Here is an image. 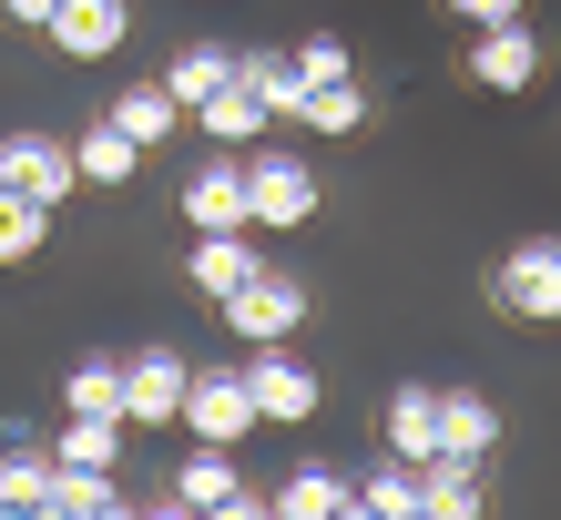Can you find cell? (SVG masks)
<instances>
[{"label":"cell","instance_id":"cell-1","mask_svg":"<svg viewBox=\"0 0 561 520\" xmlns=\"http://www.w3.org/2000/svg\"><path fill=\"white\" fill-rule=\"evenodd\" d=\"M245 215L266 224V235L317 224V174H307V153H286V143H245Z\"/></svg>","mask_w":561,"mask_h":520},{"label":"cell","instance_id":"cell-2","mask_svg":"<svg viewBox=\"0 0 561 520\" xmlns=\"http://www.w3.org/2000/svg\"><path fill=\"white\" fill-rule=\"evenodd\" d=\"M236 368H245V398H255V429H307V418H317V368H307V357H286V337H266V347H245Z\"/></svg>","mask_w":561,"mask_h":520},{"label":"cell","instance_id":"cell-3","mask_svg":"<svg viewBox=\"0 0 561 520\" xmlns=\"http://www.w3.org/2000/svg\"><path fill=\"white\" fill-rule=\"evenodd\" d=\"M307 307H317V286H307V276L255 266L236 297H225V327H236V347H266V337H296V327H307Z\"/></svg>","mask_w":561,"mask_h":520},{"label":"cell","instance_id":"cell-4","mask_svg":"<svg viewBox=\"0 0 561 520\" xmlns=\"http://www.w3.org/2000/svg\"><path fill=\"white\" fill-rule=\"evenodd\" d=\"M184 439H215V449H236L255 429V398H245V368L236 357H215V368H194L184 378V418H174Z\"/></svg>","mask_w":561,"mask_h":520},{"label":"cell","instance_id":"cell-5","mask_svg":"<svg viewBox=\"0 0 561 520\" xmlns=\"http://www.w3.org/2000/svg\"><path fill=\"white\" fill-rule=\"evenodd\" d=\"M184 378H194L184 347L123 357V429H174V418H184Z\"/></svg>","mask_w":561,"mask_h":520},{"label":"cell","instance_id":"cell-6","mask_svg":"<svg viewBox=\"0 0 561 520\" xmlns=\"http://www.w3.org/2000/svg\"><path fill=\"white\" fill-rule=\"evenodd\" d=\"M490 297H501L511 316H531V327H551L561 316V235H531L501 255V276H490Z\"/></svg>","mask_w":561,"mask_h":520},{"label":"cell","instance_id":"cell-7","mask_svg":"<svg viewBox=\"0 0 561 520\" xmlns=\"http://www.w3.org/2000/svg\"><path fill=\"white\" fill-rule=\"evenodd\" d=\"M0 184L31 194V205H61V194H82L72 143H61V134H0Z\"/></svg>","mask_w":561,"mask_h":520},{"label":"cell","instance_id":"cell-8","mask_svg":"<svg viewBox=\"0 0 561 520\" xmlns=\"http://www.w3.org/2000/svg\"><path fill=\"white\" fill-rule=\"evenodd\" d=\"M470 82H480V92H531V82H541V31H531V21L470 31Z\"/></svg>","mask_w":561,"mask_h":520},{"label":"cell","instance_id":"cell-9","mask_svg":"<svg viewBox=\"0 0 561 520\" xmlns=\"http://www.w3.org/2000/svg\"><path fill=\"white\" fill-rule=\"evenodd\" d=\"M184 224H194V235H236V224H255L245 215V153L236 143H215V164L184 184Z\"/></svg>","mask_w":561,"mask_h":520},{"label":"cell","instance_id":"cell-10","mask_svg":"<svg viewBox=\"0 0 561 520\" xmlns=\"http://www.w3.org/2000/svg\"><path fill=\"white\" fill-rule=\"evenodd\" d=\"M123 31H134V11H123V0H61V11L42 21V42L72 51V61H113Z\"/></svg>","mask_w":561,"mask_h":520},{"label":"cell","instance_id":"cell-11","mask_svg":"<svg viewBox=\"0 0 561 520\" xmlns=\"http://www.w3.org/2000/svg\"><path fill=\"white\" fill-rule=\"evenodd\" d=\"M72 174H82L92 194H123V184L144 174V143H134V134H123V123L103 113V123H82V134H72Z\"/></svg>","mask_w":561,"mask_h":520},{"label":"cell","instance_id":"cell-12","mask_svg":"<svg viewBox=\"0 0 561 520\" xmlns=\"http://www.w3.org/2000/svg\"><path fill=\"white\" fill-rule=\"evenodd\" d=\"M419 510H428V520H480V510H490L480 460H449V449H428V460H419Z\"/></svg>","mask_w":561,"mask_h":520},{"label":"cell","instance_id":"cell-13","mask_svg":"<svg viewBox=\"0 0 561 520\" xmlns=\"http://www.w3.org/2000/svg\"><path fill=\"white\" fill-rule=\"evenodd\" d=\"M184 123H194V134H205V143H236V153H245V143H266V103H255L245 82H225V92H205V103H194Z\"/></svg>","mask_w":561,"mask_h":520},{"label":"cell","instance_id":"cell-14","mask_svg":"<svg viewBox=\"0 0 561 520\" xmlns=\"http://www.w3.org/2000/svg\"><path fill=\"white\" fill-rule=\"evenodd\" d=\"M490 439H501V408L480 388H439V449L449 460H490Z\"/></svg>","mask_w":561,"mask_h":520},{"label":"cell","instance_id":"cell-15","mask_svg":"<svg viewBox=\"0 0 561 520\" xmlns=\"http://www.w3.org/2000/svg\"><path fill=\"white\" fill-rule=\"evenodd\" d=\"M245 479H236V449H215V439H194L184 449V470H174V510H225Z\"/></svg>","mask_w":561,"mask_h":520},{"label":"cell","instance_id":"cell-16","mask_svg":"<svg viewBox=\"0 0 561 520\" xmlns=\"http://www.w3.org/2000/svg\"><path fill=\"white\" fill-rule=\"evenodd\" d=\"M286 123H296V134H327V143H337V134H357V123H368V92H357V72H347V82H307Z\"/></svg>","mask_w":561,"mask_h":520},{"label":"cell","instance_id":"cell-17","mask_svg":"<svg viewBox=\"0 0 561 520\" xmlns=\"http://www.w3.org/2000/svg\"><path fill=\"white\" fill-rule=\"evenodd\" d=\"M123 490H113V470H72V460H51V500L42 520H113Z\"/></svg>","mask_w":561,"mask_h":520},{"label":"cell","instance_id":"cell-18","mask_svg":"<svg viewBox=\"0 0 561 520\" xmlns=\"http://www.w3.org/2000/svg\"><path fill=\"white\" fill-rule=\"evenodd\" d=\"M255 266H266V255H255V245H245V224H236V235H194V266H184V276H194V286H205V297L225 307V297H236V286H245Z\"/></svg>","mask_w":561,"mask_h":520},{"label":"cell","instance_id":"cell-19","mask_svg":"<svg viewBox=\"0 0 561 520\" xmlns=\"http://www.w3.org/2000/svg\"><path fill=\"white\" fill-rule=\"evenodd\" d=\"M428 449H439V388H399V398H388V460H428Z\"/></svg>","mask_w":561,"mask_h":520},{"label":"cell","instance_id":"cell-20","mask_svg":"<svg viewBox=\"0 0 561 520\" xmlns=\"http://www.w3.org/2000/svg\"><path fill=\"white\" fill-rule=\"evenodd\" d=\"M225 82H236V51H225V42H184V51H174V72H163V92H174L184 113L205 103V92H225Z\"/></svg>","mask_w":561,"mask_h":520},{"label":"cell","instance_id":"cell-21","mask_svg":"<svg viewBox=\"0 0 561 520\" xmlns=\"http://www.w3.org/2000/svg\"><path fill=\"white\" fill-rule=\"evenodd\" d=\"M113 123H123V134H134L144 153H163V143H174V123H184V103H174L163 82H134V92L113 103Z\"/></svg>","mask_w":561,"mask_h":520},{"label":"cell","instance_id":"cell-22","mask_svg":"<svg viewBox=\"0 0 561 520\" xmlns=\"http://www.w3.org/2000/svg\"><path fill=\"white\" fill-rule=\"evenodd\" d=\"M236 82L266 103V123H286V113H296V92H307V82H296V51H236Z\"/></svg>","mask_w":561,"mask_h":520},{"label":"cell","instance_id":"cell-23","mask_svg":"<svg viewBox=\"0 0 561 520\" xmlns=\"http://www.w3.org/2000/svg\"><path fill=\"white\" fill-rule=\"evenodd\" d=\"M61 408H82V418H123V357H72V378H61Z\"/></svg>","mask_w":561,"mask_h":520},{"label":"cell","instance_id":"cell-24","mask_svg":"<svg viewBox=\"0 0 561 520\" xmlns=\"http://www.w3.org/2000/svg\"><path fill=\"white\" fill-rule=\"evenodd\" d=\"M266 510L276 520H337V510H357V490H347V479H327V470H296Z\"/></svg>","mask_w":561,"mask_h":520},{"label":"cell","instance_id":"cell-25","mask_svg":"<svg viewBox=\"0 0 561 520\" xmlns=\"http://www.w3.org/2000/svg\"><path fill=\"white\" fill-rule=\"evenodd\" d=\"M357 510H368V520H428L419 510V470L409 460H378L368 479H357Z\"/></svg>","mask_w":561,"mask_h":520},{"label":"cell","instance_id":"cell-26","mask_svg":"<svg viewBox=\"0 0 561 520\" xmlns=\"http://www.w3.org/2000/svg\"><path fill=\"white\" fill-rule=\"evenodd\" d=\"M51 460H72V470H113L123 460V418H61V439H51Z\"/></svg>","mask_w":561,"mask_h":520},{"label":"cell","instance_id":"cell-27","mask_svg":"<svg viewBox=\"0 0 561 520\" xmlns=\"http://www.w3.org/2000/svg\"><path fill=\"white\" fill-rule=\"evenodd\" d=\"M42 235H51V205H31V194L0 184V266H31V255H42Z\"/></svg>","mask_w":561,"mask_h":520},{"label":"cell","instance_id":"cell-28","mask_svg":"<svg viewBox=\"0 0 561 520\" xmlns=\"http://www.w3.org/2000/svg\"><path fill=\"white\" fill-rule=\"evenodd\" d=\"M51 500V449H0V510H42Z\"/></svg>","mask_w":561,"mask_h":520},{"label":"cell","instance_id":"cell-29","mask_svg":"<svg viewBox=\"0 0 561 520\" xmlns=\"http://www.w3.org/2000/svg\"><path fill=\"white\" fill-rule=\"evenodd\" d=\"M296 82H347V42H296Z\"/></svg>","mask_w":561,"mask_h":520},{"label":"cell","instance_id":"cell-30","mask_svg":"<svg viewBox=\"0 0 561 520\" xmlns=\"http://www.w3.org/2000/svg\"><path fill=\"white\" fill-rule=\"evenodd\" d=\"M449 11L470 21V31H490V21H520V0H449Z\"/></svg>","mask_w":561,"mask_h":520},{"label":"cell","instance_id":"cell-31","mask_svg":"<svg viewBox=\"0 0 561 520\" xmlns=\"http://www.w3.org/2000/svg\"><path fill=\"white\" fill-rule=\"evenodd\" d=\"M0 11H11V21H21V31H42V21H51V11H61V0H0Z\"/></svg>","mask_w":561,"mask_h":520}]
</instances>
